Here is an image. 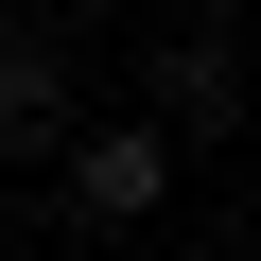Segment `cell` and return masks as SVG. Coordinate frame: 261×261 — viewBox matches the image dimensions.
Listing matches in <instances>:
<instances>
[{
	"instance_id": "1",
	"label": "cell",
	"mask_w": 261,
	"mask_h": 261,
	"mask_svg": "<svg viewBox=\"0 0 261 261\" xmlns=\"http://www.w3.org/2000/svg\"><path fill=\"white\" fill-rule=\"evenodd\" d=\"M174 140H192V122L174 105H140V122H70V226H157L174 209Z\"/></svg>"
},
{
	"instance_id": "2",
	"label": "cell",
	"mask_w": 261,
	"mask_h": 261,
	"mask_svg": "<svg viewBox=\"0 0 261 261\" xmlns=\"http://www.w3.org/2000/svg\"><path fill=\"white\" fill-rule=\"evenodd\" d=\"M70 122H87L70 35H53V18H0V157H70Z\"/></svg>"
},
{
	"instance_id": "3",
	"label": "cell",
	"mask_w": 261,
	"mask_h": 261,
	"mask_svg": "<svg viewBox=\"0 0 261 261\" xmlns=\"http://www.w3.org/2000/svg\"><path fill=\"white\" fill-rule=\"evenodd\" d=\"M244 87H261V53H244L226 18H192V35H157V105L192 122V140H226V122H244Z\"/></svg>"
},
{
	"instance_id": "4",
	"label": "cell",
	"mask_w": 261,
	"mask_h": 261,
	"mask_svg": "<svg viewBox=\"0 0 261 261\" xmlns=\"http://www.w3.org/2000/svg\"><path fill=\"white\" fill-rule=\"evenodd\" d=\"M0 18H35V0H0Z\"/></svg>"
}]
</instances>
